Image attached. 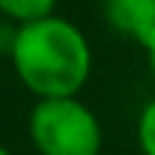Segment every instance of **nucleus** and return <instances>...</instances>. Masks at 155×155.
<instances>
[{
    "label": "nucleus",
    "instance_id": "obj_8",
    "mask_svg": "<svg viewBox=\"0 0 155 155\" xmlns=\"http://www.w3.org/2000/svg\"><path fill=\"white\" fill-rule=\"evenodd\" d=\"M0 155H12V152H9V149H6V146H0Z\"/></svg>",
    "mask_w": 155,
    "mask_h": 155
},
{
    "label": "nucleus",
    "instance_id": "obj_7",
    "mask_svg": "<svg viewBox=\"0 0 155 155\" xmlns=\"http://www.w3.org/2000/svg\"><path fill=\"white\" fill-rule=\"evenodd\" d=\"M143 51H146V63H149V72H152L155 78V30L146 36V42H143Z\"/></svg>",
    "mask_w": 155,
    "mask_h": 155
},
{
    "label": "nucleus",
    "instance_id": "obj_2",
    "mask_svg": "<svg viewBox=\"0 0 155 155\" xmlns=\"http://www.w3.org/2000/svg\"><path fill=\"white\" fill-rule=\"evenodd\" d=\"M27 134L39 155H98L104 143L96 110L81 96L36 98L27 116Z\"/></svg>",
    "mask_w": 155,
    "mask_h": 155
},
{
    "label": "nucleus",
    "instance_id": "obj_6",
    "mask_svg": "<svg viewBox=\"0 0 155 155\" xmlns=\"http://www.w3.org/2000/svg\"><path fill=\"white\" fill-rule=\"evenodd\" d=\"M15 33H18V24L0 15V57H9V54H12V45H15Z\"/></svg>",
    "mask_w": 155,
    "mask_h": 155
},
{
    "label": "nucleus",
    "instance_id": "obj_3",
    "mask_svg": "<svg viewBox=\"0 0 155 155\" xmlns=\"http://www.w3.org/2000/svg\"><path fill=\"white\" fill-rule=\"evenodd\" d=\"M101 15L110 30L143 45L155 30V0H101Z\"/></svg>",
    "mask_w": 155,
    "mask_h": 155
},
{
    "label": "nucleus",
    "instance_id": "obj_4",
    "mask_svg": "<svg viewBox=\"0 0 155 155\" xmlns=\"http://www.w3.org/2000/svg\"><path fill=\"white\" fill-rule=\"evenodd\" d=\"M54 9H57V0H0V15L15 24L54 15Z\"/></svg>",
    "mask_w": 155,
    "mask_h": 155
},
{
    "label": "nucleus",
    "instance_id": "obj_5",
    "mask_svg": "<svg viewBox=\"0 0 155 155\" xmlns=\"http://www.w3.org/2000/svg\"><path fill=\"white\" fill-rule=\"evenodd\" d=\"M137 146L140 155H155V96L137 114Z\"/></svg>",
    "mask_w": 155,
    "mask_h": 155
},
{
    "label": "nucleus",
    "instance_id": "obj_1",
    "mask_svg": "<svg viewBox=\"0 0 155 155\" xmlns=\"http://www.w3.org/2000/svg\"><path fill=\"white\" fill-rule=\"evenodd\" d=\"M9 63L36 98L81 96L93 75V48L75 21L54 12L18 24Z\"/></svg>",
    "mask_w": 155,
    "mask_h": 155
}]
</instances>
